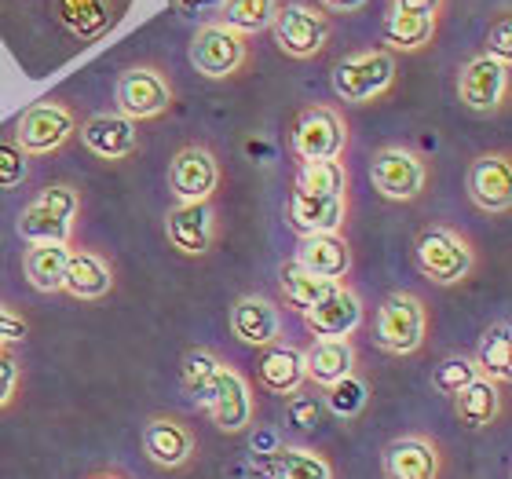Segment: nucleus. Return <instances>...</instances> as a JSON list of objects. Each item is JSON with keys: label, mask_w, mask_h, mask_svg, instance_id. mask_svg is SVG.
<instances>
[{"label": "nucleus", "mask_w": 512, "mask_h": 479, "mask_svg": "<svg viewBox=\"0 0 512 479\" xmlns=\"http://www.w3.org/2000/svg\"><path fill=\"white\" fill-rule=\"evenodd\" d=\"M414 260H417V271L432 286H461L476 271V264H480L472 238L447 224H432L417 235Z\"/></svg>", "instance_id": "1"}, {"label": "nucleus", "mask_w": 512, "mask_h": 479, "mask_svg": "<svg viewBox=\"0 0 512 479\" xmlns=\"http://www.w3.org/2000/svg\"><path fill=\"white\" fill-rule=\"evenodd\" d=\"M395 74H399V63H395L392 52H384V48H359V52H348L344 59L333 63L330 85L337 92V99H344V103L370 107V103H381L392 92Z\"/></svg>", "instance_id": "2"}, {"label": "nucleus", "mask_w": 512, "mask_h": 479, "mask_svg": "<svg viewBox=\"0 0 512 479\" xmlns=\"http://www.w3.org/2000/svg\"><path fill=\"white\" fill-rule=\"evenodd\" d=\"M77 216H81V191L74 183H52L19 213V231L26 242H55L74 245Z\"/></svg>", "instance_id": "3"}, {"label": "nucleus", "mask_w": 512, "mask_h": 479, "mask_svg": "<svg viewBox=\"0 0 512 479\" xmlns=\"http://www.w3.org/2000/svg\"><path fill=\"white\" fill-rule=\"evenodd\" d=\"M428 341V304L414 289H395L381 300L374 344L388 355H417Z\"/></svg>", "instance_id": "4"}, {"label": "nucleus", "mask_w": 512, "mask_h": 479, "mask_svg": "<svg viewBox=\"0 0 512 479\" xmlns=\"http://www.w3.org/2000/svg\"><path fill=\"white\" fill-rule=\"evenodd\" d=\"M114 107L128 121H158L176 107V85H172L169 70L150 63L128 66L118 74L114 85Z\"/></svg>", "instance_id": "5"}, {"label": "nucleus", "mask_w": 512, "mask_h": 479, "mask_svg": "<svg viewBox=\"0 0 512 479\" xmlns=\"http://www.w3.org/2000/svg\"><path fill=\"white\" fill-rule=\"evenodd\" d=\"M348 139H352V128L344 110H337L333 103H311L293 118L289 147L300 161H341L348 154Z\"/></svg>", "instance_id": "6"}, {"label": "nucleus", "mask_w": 512, "mask_h": 479, "mask_svg": "<svg viewBox=\"0 0 512 479\" xmlns=\"http://www.w3.org/2000/svg\"><path fill=\"white\" fill-rule=\"evenodd\" d=\"M77 136V114L63 99H41L15 121V147L26 158H52Z\"/></svg>", "instance_id": "7"}, {"label": "nucleus", "mask_w": 512, "mask_h": 479, "mask_svg": "<svg viewBox=\"0 0 512 479\" xmlns=\"http://www.w3.org/2000/svg\"><path fill=\"white\" fill-rule=\"evenodd\" d=\"M271 37H275L278 52L289 55V59H315V55L326 52V44L333 37V19L322 15L315 4H278L275 19H271Z\"/></svg>", "instance_id": "8"}, {"label": "nucleus", "mask_w": 512, "mask_h": 479, "mask_svg": "<svg viewBox=\"0 0 512 479\" xmlns=\"http://www.w3.org/2000/svg\"><path fill=\"white\" fill-rule=\"evenodd\" d=\"M191 66L209 81H227L238 77L249 66V37L224 26V22H202L191 37Z\"/></svg>", "instance_id": "9"}, {"label": "nucleus", "mask_w": 512, "mask_h": 479, "mask_svg": "<svg viewBox=\"0 0 512 479\" xmlns=\"http://www.w3.org/2000/svg\"><path fill=\"white\" fill-rule=\"evenodd\" d=\"M512 66L491 55H469L458 70V103L472 114H498L509 107Z\"/></svg>", "instance_id": "10"}, {"label": "nucleus", "mask_w": 512, "mask_h": 479, "mask_svg": "<svg viewBox=\"0 0 512 479\" xmlns=\"http://www.w3.org/2000/svg\"><path fill=\"white\" fill-rule=\"evenodd\" d=\"M370 183L388 202H417L428 187V165L417 150L392 143L377 150L370 161Z\"/></svg>", "instance_id": "11"}, {"label": "nucleus", "mask_w": 512, "mask_h": 479, "mask_svg": "<svg viewBox=\"0 0 512 479\" xmlns=\"http://www.w3.org/2000/svg\"><path fill=\"white\" fill-rule=\"evenodd\" d=\"M443 469H447V450L428 432L395 436L381 450L384 479H443Z\"/></svg>", "instance_id": "12"}, {"label": "nucleus", "mask_w": 512, "mask_h": 479, "mask_svg": "<svg viewBox=\"0 0 512 479\" xmlns=\"http://www.w3.org/2000/svg\"><path fill=\"white\" fill-rule=\"evenodd\" d=\"M139 443H143V454H147L150 465H158V469H165V472L191 469L194 458H198V436H194V428L176 414L147 417Z\"/></svg>", "instance_id": "13"}, {"label": "nucleus", "mask_w": 512, "mask_h": 479, "mask_svg": "<svg viewBox=\"0 0 512 479\" xmlns=\"http://www.w3.org/2000/svg\"><path fill=\"white\" fill-rule=\"evenodd\" d=\"M220 187V158L205 143H187L169 161V191L176 202H213Z\"/></svg>", "instance_id": "14"}, {"label": "nucleus", "mask_w": 512, "mask_h": 479, "mask_svg": "<svg viewBox=\"0 0 512 479\" xmlns=\"http://www.w3.org/2000/svg\"><path fill=\"white\" fill-rule=\"evenodd\" d=\"M465 191L469 202L487 216H505L512 209V161L505 150L472 158L465 172Z\"/></svg>", "instance_id": "15"}, {"label": "nucleus", "mask_w": 512, "mask_h": 479, "mask_svg": "<svg viewBox=\"0 0 512 479\" xmlns=\"http://www.w3.org/2000/svg\"><path fill=\"white\" fill-rule=\"evenodd\" d=\"M352 213V194H289L286 220L300 238L308 235H341Z\"/></svg>", "instance_id": "16"}, {"label": "nucleus", "mask_w": 512, "mask_h": 479, "mask_svg": "<svg viewBox=\"0 0 512 479\" xmlns=\"http://www.w3.org/2000/svg\"><path fill=\"white\" fill-rule=\"evenodd\" d=\"M304 326H308L319 341H337V337H352L366 319V308H363V297L355 293L348 282H337V286L326 293V297L308 308L304 315Z\"/></svg>", "instance_id": "17"}, {"label": "nucleus", "mask_w": 512, "mask_h": 479, "mask_svg": "<svg viewBox=\"0 0 512 479\" xmlns=\"http://www.w3.org/2000/svg\"><path fill=\"white\" fill-rule=\"evenodd\" d=\"M165 238L176 253L205 256L220 238L213 202H176L165 213Z\"/></svg>", "instance_id": "18"}, {"label": "nucleus", "mask_w": 512, "mask_h": 479, "mask_svg": "<svg viewBox=\"0 0 512 479\" xmlns=\"http://www.w3.org/2000/svg\"><path fill=\"white\" fill-rule=\"evenodd\" d=\"M209 417L213 425L227 436H238L253 425L256 417V399H253V384L246 381V373L238 366H227L220 370V384H216V395L209 403Z\"/></svg>", "instance_id": "19"}, {"label": "nucleus", "mask_w": 512, "mask_h": 479, "mask_svg": "<svg viewBox=\"0 0 512 479\" xmlns=\"http://www.w3.org/2000/svg\"><path fill=\"white\" fill-rule=\"evenodd\" d=\"M227 322H231V333H235L238 344L260 348V352L278 344V337H282V308H278L275 300L260 297V293L238 297Z\"/></svg>", "instance_id": "20"}, {"label": "nucleus", "mask_w": 512, "mask_h": 479, "mask_svg": "<svg viewBox=\"0 0 512 479\" xmlns=\"http://www.w3.org/2000/svg\"><path fill=\"white\" fill-rule=\"evenodd\" d=\"M85 150L99 161H128L139 154V125L121 114H92L77 128Z\"/></svg>", "instance_id": "21"}, {"label": "nucleus", "mask_w": 512, "mask_h": 479, "mask_svg": "<svg viewBox=\"0 0 512 479\" xmlns=\"http://www.w3.org/2000/svg\"><path fill=\"white\" fill-rule=\"evenodd\" d=\"M114 282H118V278H114V267H110L107 256L96 253V249H85V245H81V249L70 245L66 271H63V289H59V293L92 304V300L110 297Z\"/></svg>", "instance_id": "22"}, {"label": "nucleus", "mask_w": 512, "mask_h": 479, "mask_svg": "<svg viewBox=\"0 0 512 479\" xmlns=\"http://www.w3.org/2000/svg\"><path fill=\"white\" fill-rule=\"evenodd\" d=\"M52 15L70 37L92 44L118 26L121 0H52Z\"/></svg>", "instance_id": "23"}, {"label": "nucleus", "mask_w": 512, "mask_h": 479, "mask_svg": "<svg viewBox=\"0 0 512 479\" xmlns=\"http://www.w3.org/2000/svg\"><path fill=\"white\" fill-rule=\"evenodd\" d=\"M256 381L264 384L271 395H297L308 388V373H304V348L297 344H271L260 352V362H256Z\"/></svg>", "instance_id": "24"}, {"label": "nucleus", "mask_w": 512, "mask_h": 479, "mask_svg": "<svg viewBox=\"0 0 512 479\" xmlns=\"http://www.w3.org/2000/svg\"><path fill=\"white\" fill-rule=\"evenodd\" d=\"M253 479H333V461L315 447H278L256 458Z\"/></svg>", "instance_id": "25"}, {"label": "nucleus", "mask_w": 512, "mask_h": 479, "mask_svg": "<svg viewBox=\"0 0 512 479\" xmlns=\"http://www.w3.org/2000/svg\"><path fill=\"white\" fill-rule=\"evenodd\" d=\"M297 264L326 282H348L352 275V245L344 235H308L297 245Z\"/></svg>", "instance_id": "26"}, {"label": "nucleus", "mask_w": 512, "mask_h": 479, "mask_svg": "<svg viewBox=\"0 0 512 479\" xmlns=\"http://www.w3.org/2000/svg\"><path fill=\"white\" fill-rule=\"evenodd\" d=\"M355 366H359V352H355L352 337H337V341H315L304 348V373H308V384H319V388H330V384L352 377Z\"/></svg>", "instance_id": "27"}, {"label": "nucleus", "mask_w": 512, "mask_h": 479, "mask_svg": "<svg viewBox=\"0 0 512 479\" xmlns=\"http://www.w3.org/2000/svg\"><path fill=\"white\" fill-rule=\"evenodd\" d=\"M454 417L465 428H491L505 417V384L476 377L454 395Z\"/></svg>", "instance_id": "28"}, {"label": "nucleus", "mask_w": 512, "mask_h": 479, "mask_svg": "<svg viewBox=\"0 0 512 479\" xmlns=\"http://www.w3.org/2000/svg\"><path fill=\"white\" fill-rule=\"evenodd\" d=\"M439 19L432 15H414V11H392L381 19V48L392 55H414L425 52L428 44L436 41Z\"/></svg>", "instance_id": "29"}, {"label": "nucleus", "mask_w": 512, "mask_h": 479, "mask_svg": "<svg viewBox=\"0 0 512 479\" xmlns=\"http://www.w3.org/2000/svg\"><path fill=\"white\" fill-rule=\"evenodd\" d=\"M66 256H70V245H55V242H33L26 253H22V275L37 293H59L63 289V271H66Z\"/></svg>", "instance_id": "30"}, {"label": "nucleus", "mask_w": 512, "mask_h": 479, "mask_svg": "<svg viewBox=\"0 0 512 479\" xmlns=\"http://www.w3.org/2000/svg\"><path fill=\"white\" fill-rule=\"evenodd\" d=\"M480 377L498 384H509L512 377V326L509 319H498L494 326H487L480 337V348L472 355Z\"/></svg>", "instance_id": "31"}, {"label": "nucleus", "mask_w": 512, "mask_h": 479, "mask_svg": "<svg viewBox=\"0 0 512 479\" xmlns=\"http://www.w3.org/2000/svg\"><path fill=\"white\" fill-rule=\"evenodd\" d=\"M333 286H337V282L315 278L311 271H304L297 260H286V264L278 267V293H282V304H286L289 311H297V315L315 308Z\"/></svg>", "instance_id": "32"}, {"label": "nucleus", "mask_w": 512, "mask_h": 479, "mask_svg": "<svg viewBox=\"0 0 512 479\" xmlns=\"http://www.w3.org/2000/svg\"><path fill=\"white\" fill-rule=\"evenodd\" d=\"M220 370H224V362L216 359L209 348H187L180 362V377H183V392L191 395L194 403L205 406L213 403L216 395V384H220Z\"/></svg>", "instance_id": "33"}, {"label": "nucleus", "mask_w": 512, "mask_h": 479, "mask_svg": "<svg viewBox=\"0 0 512 479\" xmlns=\"http://www.w3.org/2000/svg\"><path fill=\"white\" fill-rule=\"evenodd\" d=\"M293 191L304 194H348L352 191V172L344 161H300Z\"/></svg>", "instance_id": "34"}, {"label": "nucleus", "mask_w": 512, "mask_h": 479, "mask_svg": "<svg viewBox=\"0 0 512 479\" xmlns=\"http://www.w3.org/2000/svg\"><path fill=\"white\" fill-rule=\"evenodd\" d=\"M278 11V0H224V8L216 15V22H224L231 30H238L242 37L267 30Z\"/></svg>", "instance_id": "35"}, {"label": "nucleus", "mask_w": 512, "mask_h": 479, "mask_svg": "<svg viewBox=\"0 0 512 479\" xmlns=\"http://www.w3.org/2000/svg\"><path fill=\"white\" fill-rule=\"evenodd\" d=\"M322 406H326L333 417H341V421H355V417H363L366 406H370V388H366V381L359 373H352V377H344V381L326 388Z\"/></svg>", "instance_id": "36"}, {"label": "nucleus", "mask_w": 512, "mask_h": 479, "mask_svg": "<svg viewBox=\"0 0 512 479\" xmlns=\"http://www.w3.org/2000/svg\"><path fill=\"white\" fill-rule=\"evenodd\" d=\"M480 377V370H476V362L469 359V355H447V359L439 362L436 370H432V388H436L439 395H454L465 388V384H472Z\"/></svg>", "instance_id": "37"}, {"label": "nucleus", "mask_w": 512, "mask_h": 479, "mask_svg": "<svg viewBox=\"0 0 512 479\" xmlns=\"http://www.w3.org/2000/svg\"><path fill=\"white\" fill-rule=\"evenodd\" d=\"M30 176V158L15 147V139H0V191H15Z\"/></svg>", "instance_id": "38"}, {"label": "nucleus", "mask_w": 512, "mask_h": 479, "mask_svg": "<svg viewBox=\"0 0 512 479\" xmlns=\"http://www.w3.org/2000/svg\"><path fill=\"white\" fill-rule=\"evenodd\" d=\"M286 414H289V425L297 428H315L322 421V414H326V406H322L319 395H289L286 399Z\"/></svg>", "instance_id": "39"}, {"label": "nucleus", "mask_w": 512, "mask_h": 479, "mask_svg": "<svg viewBox=\"0 0 512 479\" xmlns=\"http://www.w3.org/2000/svg\"><path fill=\"white\" fill-rule=\"evenodd\" d=\"M22 384V359L15 348H0V410L11 406Z\"/></svg>", "instance_id": "40"}, {"label": "nucleus", "mask_w": 512, "mask_h": 479, "mask_svg": "<svg viewBox=\"0 0 512 479\" xmlns=\"http://www.w3.org/2000/svg\"><path fill=\"white\" fill-rule=\"evenodd\" d=\"M483 55H491V59H502V63H512V19L509 11L498 15L491 30H487V44H483Z\"/></svg>", "instance_id": "41"}, {"label": "nucleus", "mask_w": 512, "mask_h": 479, "mask_svg": "<svg viewBox=\"0 0 512 479\" xmlns=\"http://www.w3.org/2000/svg\"><path fill=\"white\" fill-rule=\"evenodd\" d=\"M26 333H30V322L22 319L11 304L0 300V348H15V344H22L26 341Z\"/></svg>", "instance_id": "42"}, {"label": "nucleus", "mask_w": 512, "mask_h": 479, "mask_svg": "<svg viewBox=\"0 0 512 479\" xmlns=\"http://www.w3.org/2000/svg\"><path fill=\"white\" fill-rule=\"evenodd\" d=\"M172 8L180 11L183 19H194L198 26L202 22H216L220 8H224V0H172Z\"/></svg>", "instance_id": "43"}, {"label": "nucleus", "mask_w": 512, "mask_h": 479, "mask_svg": "<svg viewBox=\"0 0 512 479\" xmlns=\"http://www.w3.org/2000/svg\"><path fill=\"white\" fill-rule=\"evenodd\" d=\"M388 8L392 11H414V15H432V19H439L443 8H447V0H392Z\"/></svg>", "instance_id": "44"}, {"label": "nucleus", "mask_w": 512, "mask_h": 479, "mask_svg": "<svg viewBox=\"0 0 512 479\" xmlns=\"http://www.w3.org/2000/svg\"><path fill=\"white\" fill-rule=\"evenodd\" d=\"M370 0H315V8L322 15H355V11H363Z\"/></svg>", "instance_id": "45"}, {"label": "nucleus", "mask_w": 512, "mask_h": 479, "mask_svg": "<svg viewBox=\"0 0 512 479\" xmlns=\"http://www.w3.org/2000/svg\"><path fill=\"white\" fill-rule=\"evenodd\" d=\"M85 479H132V476L121 472V469H99V472H88Z\"/></svg>", "instance_id": "46"}]
</instances>
